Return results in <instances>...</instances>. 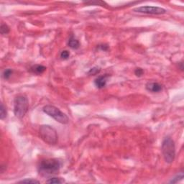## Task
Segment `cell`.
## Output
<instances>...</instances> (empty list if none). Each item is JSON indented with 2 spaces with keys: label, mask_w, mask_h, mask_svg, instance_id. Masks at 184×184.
<instances>
[{
  "label": "cell",
  "mask_w": 184,
  "mask_h": 184,
  "mask_svg": "<svg viewBox=\"0 0 184 184\" xmlns=\"http://www.w3.org/2000/svg\"><path fill=\"white\" fill-rule=\"evenodd\" d=\"M61 167V163L56 158L43 160L38 165V172L43 176H50L58 173Z\"/></svg>",
  "instance_id": "obj_1"
},
{
  "label": "cell",
  "mask_w": 184,
  "mask_h": 184,
  "mask_svg": "<svg viewBox=\"0 0 184 184\" xmlns=\"http://www.w3.org/2000/svg\"><path fill=\"white\" fill-rule=\"evenodd\" d=\"M161 150L165 162L169 164L172 163L176 157V147L171 137L167 136L163 139Z\"/></svg>",
  "instance_id": "obj_2"
},
{
  "label": "cell",
  "mask_w": 184,
  "mask_h": 184,
  "mask_svg": "<svg viewBox=\"0 0 184 184\" xmlns=\"http://www.w3.org/2000/svg\"><path fill=\"white\" fill-rule=\"evenodd\" d=\"M39 134L40 138L47 144L55 145L58 142V136L56 130L50 125H44L40 126Z\"/></svg>",
  "instance_id": "obj_3"
},
{
  "label": "cell",
  "mask_w": 184,
  "mask_h": 184,
  "mask_svg": "<svg viewBox=\"0 0 184 184\" xmlns=\"http://www.w3.org/2000/svg\"><path fill=\"white\" fill-rule=\"evenodd\" d=\"M29 102L27 96L25 95H19L14 99V113L19 119L24 117L28 111Z\"/></svg>",
  "instance_id": "obj_4"
},
{
  "label": "cell",
  "mask_w": 184,
  "mask_h": 184,
  "mask_svg": "<svg viewBox=\"0 0 184 184\" xmlns=\"http://www.w3.org/2000/svg\"><path fill=\"white\" fill-rule=\"evenodd\" d=\"M43 110L44 113L50 116V117L53 118L55 121H57L59 123L65 125V124H68L69 122V119L67 116V115L54 106L46 105L43 107Z\"/></svg>",
  "instance_id": "obj_5"
},
{
  "label": "cell",
  "mask_w": 184,
  "mask_h": 184,
  "mask_svg": "<svg viewBox=\"0 0 184 184\" xmlns=\"http://www.w3.org/2000/svg\"><path fill=\"white\" fill-rule=\"evenodd\" d=\"M134 12L140 13L150 14H163L166 13V10L160 7H153V6H144L134 8Z\"/></svg>",
  "instance_id": "obj_6"
},
{
  "label": "cell",
  "mask_w": 184,
  "mask_h": 184,
  "mask_svg": "<svg viewBox=\"0 0 184 184\" xmlns=\"http://www.w3.org/2000/svg\"><path fill=\"white\" fill-rule=\"evenodd\" d=\"M109 78L108 74L103 75V76H99L94 80V84L98 89H103L107 85V79Z\"/></svg>",
  "instance_id": "obj_7"
},
{
  "label": "cell",
  "mask_w": 184,
  "mask_h": 184,
  "mask_svg": "<svg viewBox=\"0 0 184 184\" xmlns=\"http://www.w3.org/2000/svg\"><path fill=\"white\" fill-rule=\"evenodd\" d=\"M145 88L147 91L153 93L160 92L163 89L162 85L158 82H148L146 84Z\"/></svg>",
  "instance_id": "obj_8"
},
{
  "label": "cell",
  "mask_w": 184,
  "mask_h": 184,
  "mask_svg": "<svg viewBox=\"0 0 184 184\" xmlns=\"http://www.w3.org/2000/svg\"><path fill=\"white\" fill-rule=\"evenodd\" d=\"M45 71H46V67H45L44 65H39V64L32 65V66L30 68L31 72L37 75H40L43 74V73H44Z\"/></svg>",
  "instance_id": "obj_9"
},
{
  "label": "cell",
  "mask_w": 184,
  "mask_h": 184,
  "mask_svg": "<svg viewBox=\"0 0 184 184\" xmlns=\"http://www.w3.org/2000/svg\"><path fill=\"white\" fill-rule=\"evenodd\" d=\"M68 45L71 48L74 49V50H76V49L79 48V47H80V43H79V41L77 39L75 38L74 36L71 35V36L70 37L69 40H68Z\"/></svg>",
  "instance_id": "obj_10"
},
{
  "label": "cell",
  "mask_w": 184,
  "mask_h": 184,
  "mask_svg": "<svg viewBox=\"0 0 184 184\" xmlns=\"http://www.w3.org/2000/svg\"><path fill=\"white\" fill-rule=\"evenodd\" d=\"M65 182L63 179L61 178H49L48 180L46 181V183H63Z\"/></svg>",
  "instance_id": "obj_11"
},
{
  "label": "cell",
  "mask_w": 184,
  "mask_h": 184,
  "mask_svg": "<svg viewBox=\"0 0 184 184\" xmlns=\"http://www.w3.org/2000/svg\"><path fill=\"white\" fill-rule=\"evenodd\" d=\"M0 30H1V35H7V34H8L9 32H10V29L7 24L1 23V29H0Z\"/></svg>",
  "instance_id": "obj_12"
},
{
  "label": "cell",
  "mask_w": 184,
  "mask_h": 184,
  "mask_svg": "<svg viewBox=\"0 0 184 184\" xmlns=\"http://www.w3.org/2000/svg\"><path fill=\"white\" fill-rule=\"evenodd\" d=\"M7 110H6V107L4 105L3 103L1 104V109H0V118L1 119H4L6 117H7Z\"/></svg>",
  "instance_id": "obj_13"
},
{
  "label": "cell",
  "mask_w": 184,
  "mask_h": 184,
  "mask_svg": "<svg viewBox=\"0 0 184 184\" xmlns=\"http://www.w3.org/2000/svg\"><path fill=\"white\" fill-rule=\"evenodd\" d=\"M183 178V172H181V173H179V174H178L176 176H175L173 178H172V180L170 181V182H169V183H178V182L180 181H181Z\"/></svg>",
  "instance_id": "obj_14"
},
{
  "label": "cell",
  "mask_w": 184,
  "mask_h": 184,
  "mask_svg": "<svg viewBox=\"0 0 184 184\" xmlns=\"http://www.w3.org/2000/svg\"><path fill=\"white\" fill-rule=\"evenodd\" d=\"M12 74V70L10 69V68H7V69L4 71V72L2 74V76L4 79H9Z\"/></svg>",
  "instance_id": "obj_15"
},
{
  "label": "cell",
  "mask_w": 184,
  "mask_h": 184,
  "mask_svg": "<svg viewBox=\"0 0 184 184\" xmlns=\"http://www.w3.org/2000/svg\"><path fill=\"white\" fill-rule=\"evenodd\" d=\"M19 183H40V181H38L35 180V179H32V178H30V179H25V180H22V181H20L18 182Z\"/></svg>",
  "instance_id": "obj_16"
},
{
  "label": "cell",
  "mask_w": 184,
  "mask_h": 184,
  "mask_svg": "<svg viewBox=\"0 0 184 184\" xmlns=\"http://www.w3.org/2000/svg\"><path fill=\"white\" fill-rule=\"evenodd\" d=\"M101 71V68H99V67H94V68H91L90 71L88 72V74L89 75H93V76H94V75H96L98 74Z\"/></svg>",
  "instance_id": "obj_17"
},
{
  "label": "cell",
  "mask_w": 184,
  "mask_h": 184,
  "mask_svg": "<svg viewBox=\"0 0 184 184\" xmlns=\"http://www.w3.org/2000/svg\"><path fill=\"white\" fill-rule=\"evenodd\" d=\"M70 53L68 50H63L61 53V58L63 60H66L69 58Z\"/></svg>",
  "instance_id": "obj_18"
},
{
  "label": "cell",
  "mask_w": 184,
  "mask_h": 184,
  "mask_svg": "<svg viewBox=\"0 0 184 184\" xmlns=\"http://www.w3.org/2000/svg\"><path fill=\"white\" fill-rule=\"evenodd\" d=\"M143 74H144V71H143V68H136L135 71H134V74L137 76H138V77H140V76H143Z\"/></svg>",
  "instance_id": "obj_19"
},
{
  "label": "cell",
  "mask_w": 184,
  "mask_h": 184,
  "mask_svg": "<svg viewBox=\"0 0 184 184\" xmlns=\"http://www.w3.org/2000/svg\"><path fill=\"white\" fill-rule=\"evenodd\" d=\"M99 48L104 51H107L109 49V46L107 45H99Z\"/></svg>",
  "instance_id": "obj_20"
}]
</instances>
